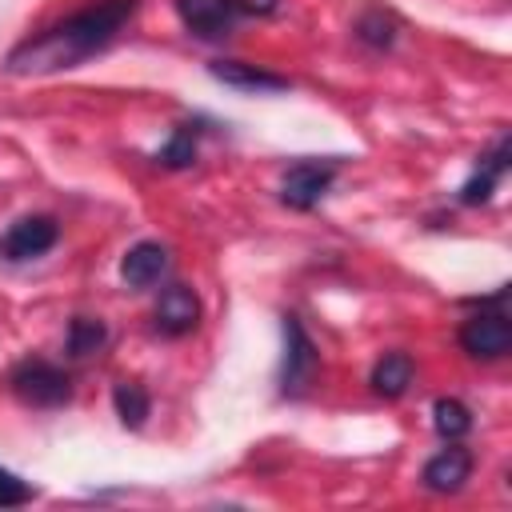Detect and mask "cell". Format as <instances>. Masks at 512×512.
Masks as SVG:
<instances>
[{
  "mask_svg": "<svg viewBox=\"0 0 512 512\" xmlns=\"http://www.w3.org/2000/svg\"><path fill=\"white\" fill-rule=\"evenodd\" d=\"M132 12H136V0H100L60 24L44 28L40 36L24 40L20 48H12L8 72L12 76H48L60 68H76L88 56H96L100 48H108Z\"/></svg>",
  "mask_w": 512,
  "mask_h": 512,
  "instance_id": "cell-1",
  "label": "cell"
},
{
  "mask_svg": "<svg viewBox=\"0 0 512 512\" xmlns=\"http://www.w3.org/2000/svg\"><path fill=\"white\" fill-rule=\"evenodd\" d=\"M12 392L24 400V404H32V408H56V404H64L68 396H72V384H68V376L56 368V364H48V360H24L16 372H12Z\"/></svg>",
  "mask_w": 512,
  "mask_h": 512,
  "instance_id": "cell-2",
  "label": "cell"
},
{
  "mask_svg": "<svg viewBox=\"0 0 512 512\" xmlns=\"http://www.w3.org/2000/svg\"><path fill=\"white\" fill-rule=\"evenodd\" d=\"M460 348L476 360H500L512 348V324L504 312H476L460 328Z\"/></svg>",
  "mask_w": 512,
  "mask_h": 512,
  "instance_id": "cell-3",
  "label": "cell"
},
{
  "mask_svg": "<svg viewBox=\"0 0 512 512\" xmlns=\"http://www.w3.org/2000/svg\"><path fill=\"white\" fill-rule=\"evenodd\" d=\"M316 368H320V352L312 348V340H308V332L300 328V320H284V368H280V388L288 392V396H296V392H304L308 388V380L316 376Z\"/></svg>",
  "mask_w": 512,
  "mask_h": 512,
  "instance_id": "cell-4",
  "label": "cell"
},
{
  "mask_svg": "<svg viewBox=\"0 0 512 512\" xmlns=\"http://www.w3.org/2000/svg\"><path fill=\"white\" fill-rule=\"evenodd\" d=\"M56 236H60L56 220H48V216H24V220H16L0 236V260H8V264L36 260V256H44L56 244Z\"/></svg>",
  "mask_w": 512,
  "mask_h": 512,
  "instance_id": "cell-5",
  "label": "cell"
},
{
  "mask_svg": "<svg viewBox=\"0 0 512 512\" xmlns=\"http://www.w3.org/2000/svg\"><path fill=\"white\" fill-rule=\"evenodd\" d=\"M332 176H336V164L332 160H300V164H292L284 172L280 200L292 204V208H312L332 188Z\"/></svg>",
  "mask_w": 512,
  "mask_h": 512,
  "instance_id": "cell-6",
  "label": "cell"
},
{
  "mask_svg": "<svg viewBox=\"0 0 512 512\" xmlns=\"http://www.w3.org/2000/svg\"><path fill=\"white\" fill-rule=\"evenodd\" d=\"M180 24L200 40H220L232 32L236 0H176Z\"/></svg>",
  "mask_w": 512,
  "mask_h": 512,
  "instance_id": "cell-7",
  "label": "cell"
},
{
  "mask_svg": "<svg viewBox=\"0 0 512 512\" xmlns=\"http://www.w3.org/2000/svg\"><path fill=\"white\" fill-rule=\"evenodd\" d=\"M152 320H156V332H164V336H188L200 324V300H196V292L188 284H168L160 292V300H156Z\"/></svg>",
  "mask_w": 512,
  "mask_h": 512,
  "instance_id": "cell-8",
  "label": "cell"
},
{
  "mask_svg": "<svg viewBox=\"0 0 512 512\" xmlns=\"http://www.w3.org/2000/svg\"><path fill=\"white\" fill-rule=\"evenodd\" d=\"M168 272V248L156 244V240H140L124 252L120 260V276L128 288H152L160 276Z\"/></svg>",
  "mask_w": 512,
  "mask_h": 512,
  "instance_id": "cell-9",
  "label": "cell"
},
{
  "mask_svg": "<svg viewBox=\"0 0 512 512\" xmlns=\"http://www.w3.org/2000/svg\"><path fill=\"white\" fill-rule=\"evenodd\" d=\"M472 476V452L468 448H440L428 464H424V488L432 492H460L464 480Z\"/></svg>",
  "mask_w": 512,
  "mask_h": 512,
  "instance_id": "cell-10",
  "label": "cell"
},
{
  "mask_svg": "<svg viewBox=\"0 0 512 512\" xmlns=\"http://www.w3.org/2000/svg\"><path fill=\"white\" fill-rule=\"evenodd\" d=\"M212 76L224 80L228 88H240V92H284L288 80L276 76V72H264L256 64H240V60H220L212 64Z\"/></svg>",
  "mask_w": 512,
  "mask_h": 512,
  "instance_id": "cell-11",
  "label": "cell"
},
{
  "mask_svg": "<svg viewBox=\"0 0 512 512\" xmlns=\"http://www.w3.org/2000/svg\"><path fill=\"white\" fill-rule=\"evenodd\" d=\"M412 372H416V368H412V356H408V352H384V356L376 360V368H372L368 384H372V392H376V396L396 400V396H404V392H408Z\"/></svg>",
  "mask_w": 512,
  "mask_h": 512,
  "instance_id": "cell-12",
  "label": "cell"
},
{
  "mask_svg": "<svg viewBox=\"0 0 512 512\" xmlns=\"http://www.w3.org/2000/svg\"><path fill=\"white\" fill-rule=\"evenodd\" d=\"M504 168H508V140H500V144H496V152H492V156H484V160H480V168L464 180L460 200H464V204H484V200L496 192V184H500Z\"/></svg>",
  "mask_w": 512,
  "mask_h": 512,
  "instance_id": "cell-13",
  "label": "cell"
},
{
  "mask_svg": "<svg viewBox=\"0 0 512 512\" xmlns=\"http://www.w3.org/2000/svg\"><path fill=\"white\" fill-rule=\"evenodd\" d=\"M432 428H436L444 440H460V436L472 428V412H468L460 400L444 396V400L432 404Z\"/></svg>",
  "mask_w": 512,
  "mask_h": 512,
  "instance_id": "cell-14",
  "label": "cell"
},
{
  "mask_svg": "<svg viewBox=\"0 0 512 512\" xmlns=\"http://www.w3.org/2000/svg\"><path fill=\"white\" fill-rule=\"evenodd\" d=\"M112 404H116V416L128 424V428H140L144 424V416H148V392L140 388V384H116V392H112Z\"/></svg>",
  "mask_w": 512,
  "mask_h": 512,
  "instance_id": "cell-15",
  "label": "cell"
},
{
  "mask_svg": "<svg viewBox=\"0 0 512 512\" xmlns=\"http://www.w3.org/2000/svg\"><path fill=\"white\" fill-rule=\"evenodd\" d=\"M156 160H160L164 168H188V164L196 160V128H192V124H180V128L168 136V144L156 152Z\"/></svg>",
  "mask_w": 512,
  "mask_h": 512,
  "instance_id": "cell-16",
  "label": "cell"
},
{
  "mask_svg": "<svg viewBox=\"0 0 512 512\" xmlns=\"http://www.w3.org/2000/svg\"><path fill=\"white\" fill-rule=\"evenodd\" d=\"M104 324L100 320H88V316H80V320H72V328H68V352L72 356H88V352H96L100 344H104Z\"/></svg>",
  "mask_w": 512,
  "mask_h": 512,
  "instance_id": "cell-17",
  "label": "cell"
},
{
  "mask_svg": "<svg viewBox=\"0 0 512 512\" xmlns=\"http://www.w3.org/2000/svg\"><path fill=\"white\" fill-rule=\"evenodd\" d=\"M36 492L8 468H0V508H12V504H28Z\"/></svg>",
  "mask_w": 512,
  "mask_h": 512,
  "instance_id": "cell-18",
  "label": "cell"
},
{
  "mask_svg": "<svg viewBox=\"0 0 512 512\" xmlns=\"http://www.w3.org/2000/svg\"><path fill=\"white\" fill-rule=\"evenodd\" d=\"M360 36H364L368 44H392V24L380 20V16H364V20H360Z\"/></svg>",
  "mask_w": 512,
  "mask_h": 512,
  "instance_id": "cell-19",
  "label": "cell"
},
{
  "mask_svg": "<svg viewBox=\"0 0 512 512\" xmlns=\"http://www.w3.org/2000/svg\"><path fill=\"white\" fill-rule=\"evenodd\" d=\"M276 8H280V0H236V12H248V16H268Z\"/></svg>",
  "mask_w": 512,
  "mask_h": 512,
  "instance_id": "cell-20",
  "label": "cell"
}]
</instances>
